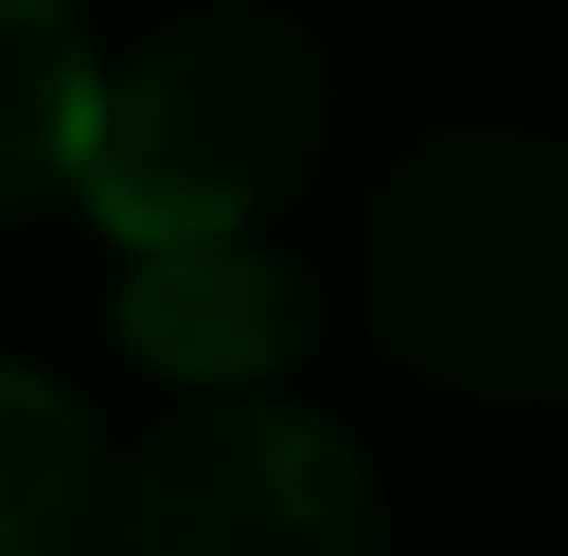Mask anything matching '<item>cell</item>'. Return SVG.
<instances>
[{
  "label": "cell",
  "mask_w": 568,
  "mask_h": 556,
  "mask_svg": "<svg viewBox=\"0 0 568 556\" xmlns=\"http://www.w3.org/2000/svg\"><path fill=\"white\" fill-rule=\"evenodd\" d=\"M354 291L379 354L455 405H568V140L429 127L366 190Z\"/></svg>",
  "instance_id": "obj_1"
},
{
  "label": "cell",
  "mask_w": 568,
  "mask_h": 556,
  "mask_svg": "<svg viewBox=\"0 0 568 556\" xmlns=\"http://www.w3.org/2000/svg\"><path fill=\"white\" fill-rule=\"evenodd\" d=\"M328 39L278 0H190L152 39L89 63L77 190L114 241H190V228H265L328 165Z\"/></svg>",
  "instance_id": "obj_2"
},
{
  "label": "cell",
  "mask_w": 568,
  "mask_h": 556,
  "mask_svg": "<svg viewBox=\"0 0 568 556\" xmlns=\"http://www.w3.org/2000/svg\"><path fill=\"white\" fill-rule=\"evenodd\" d=\"M102 556H379V468L278 392H203L102 481Z\"/></svg>",
  "instance_id": "obj_3"
},
{
  "label": "cell",
  "mask_w": 568,
  "mask_h": 556,
  "mask_svg": "<svg viewBox=\"0 0 568 556\" xmlns=\"http://www.w3.org/2000/svg\"><path fill=\"white\" fill-rule=\"evenodd\" d=\"M114 342L178 392H265L316 342V279L265 228H190V241H126Z\"/></svg>",
  "instance_id": "obj_4"
},
{
  "label": "cell",
  "mask_w": 568,
  "mask_h": 556,
  "mask_svg": "<svg viewBox=\"0 0 568 556\" xmlns=\"http://www.w3.org/2000/svg\"><path fill=\"white\" fill-rule=\"evenodd\" d=\"M114 455L89 405L39 367H0V556H89Z\"/></svg>",
  "instance_id": "obj_5"
},
{
  "label": "cell",
  "mask_w": 568,
  "mask_h": 556,
  "mask_svg": "<svg viewBox=\"0 0 568 556\" xmlns=\"http://www.w3.org/2000/svg\"><path fill=\"white\" fill-rule=\"evenodd\" d=\"M89 13L77 0H0V228L39 215L63 165H77V114H89Z\"/></svg>",
  "instance_id": "obj_6"
}]
</instances>
